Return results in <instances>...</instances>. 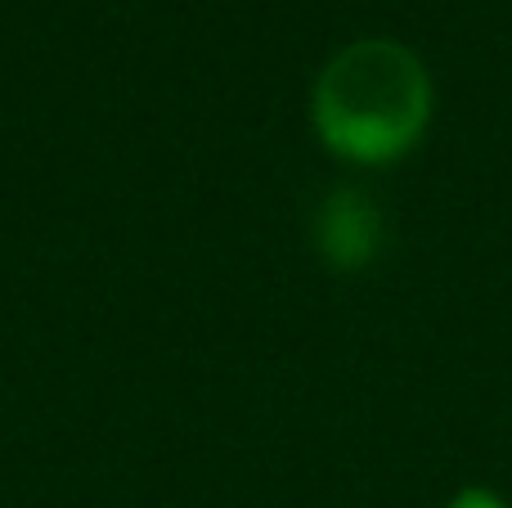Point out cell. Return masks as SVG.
<instances>
[{
    "mask_svg": "<svg viewBox=\"0 0 512 508\" xmlns=\"http://www.w3.org/2000/svg\"><path fill=\"white\" fill-rule=\"evenodd\" d=\"M432 72L391 36H360L319 68L310 90V126L333 158L387 167L418 149L432 126Z\"/></svg>",
    "mask_w": 512,
    "mask_h": 508,
    "instance_id": "obj_1",
    "label": "cell"
},
{
    "mask_svg": "<svg viewBox=\"0 0 512 508\" xmlns=\"http://www.w3.org/2000/svg\"><path fill=\"white\" fill-rule=\"evenodd\" d=\"M315 248L333 270H364L382 248V212L364 189H337L315 216Z\"/></svg>",
    "mask_w": 512,
    "mask_h": 508,
    "instance_id": "obj_2",
    "label": "cell"
},
{
    "mask_svg": "<svg viewBox=\"0 0 512 508\" xmlns=\"http://www.w3.org/2000/svg\"><path fill=\"white\" fill-rule=\"evenodd\" d=\"M445 508H508V500L495 491H486V486H468V491H459Z\"/></svg>",
    "mask_w": 512,
    "mask_h": 508,
    "instance_id": "obj_3",
    "label": "cell"
}]
</instances>
